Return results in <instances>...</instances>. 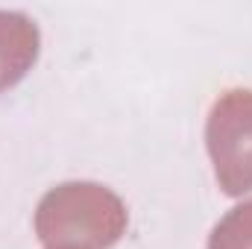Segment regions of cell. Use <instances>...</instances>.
<instances>
[{
	"label": "cell",
	"mask_w": 252,
	"mask_h": 249,
	"mask_svg": "<svg viewBox=\"0 0 252 249\" xmlns=\"http://www.w3.org/2000/svg\"><path fill=\"white\" fill-rule=\"evenodd\" d=\"M208 249H252V199L235 205L211 229Z\"/></svg>",
	"instance_id": "obj_4"
},
{
	"label": "cell",
	"mask_w": 252,
	"mask_h": 249,
	"mask_svg": "<svg viewBox=\"0 0 252 249\" xmlns=\"http://www.w3.org/2000/svg\"><path fill=\"white\" fill-rule=\"evenodd\" d=\"M59 249H76V247H59Z\"/></svg>",
	"instance_id": "obj_5"
},
{
	"label": "cell",
	"mask_w": 252,
	"mask_h": 249,
	"mask_svg": "<svg viewBox=\"0 0 252 249\" xmlns=\"http://www.w3.org/2000/svg\"><path fill=\"white\" fill-rule=\"evenodd\" d=\"M205 147L223 193H252V88H232L214 100L205 121Z\"/></svg>",
	"instance_id": "obj_2"
},
{
	"label": "cell",
	"mask_w": 252,
	"mask_h": 249,
	"mask_svg": "<svg viewBox=\"0 0 252 249\" xmlns=\"http://www.w3.org/2000/svg\"><path fill=\"white\" fill-rule=\"evenodd\" d=\"M41 32L24 12L0 9V94L18 85L38 59Z\"/></svg>",
	"instance_id": "obj_3"
},
{
	"label": "cell",
	"mask_w": 252,
	"mask_h": 249,
	"mask_svg": "<svg viewBox=\"0 0 252 249\" xmlns=\"http://www.w3.org/2000/svg\"><path fill=\"white\" fill-rule=\"evenodd\" d=\"M124 199L97 182L50 187L35 208V235L47 249H109L126 235Z\"/></svg>",
	"instance_id": "obj_1"
}]
</instances>
